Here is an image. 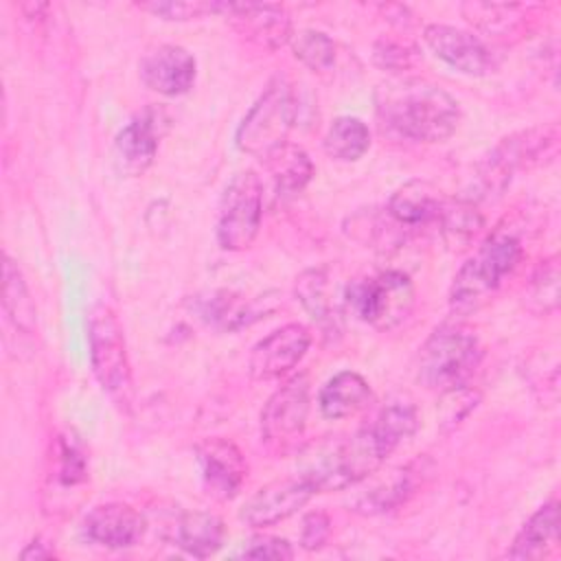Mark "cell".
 Masks as SVG:
<instances>
[{
  "label": "cell",
  "instance_id": "cell-10",
  "mask_svg": "<svg viewBox=\"0 0 561 561\" xmlns=\"http://www.w3.org/2000/svg\"><path fill=\"white\" fill-rule=\"evenodd\" d=\"M169 127V116L160 107L136 114L114 138V167L125 178L142 175L156 160L160 138Z\"/></svg>",
  "mask_w": 561,
  "mask_h": 561
},
{
  "label": "cell",
  "instance_id": "cell-9",
  "mask_svg": "<svg viewBox=\"0 0 561 561\" xmlns=\"http://www.w3.org/2000/svg\"><path fill=\"white\" fill-rule=\"evenodd\" d=\"M309 414V379L294 375L263 405L261 440L272 451H289L305 432Z\"/></svg>",
  "mask_w": 561,
  "mask_h": 561
},
{
  "label": "cell",
  "instance_id": "cell-18",
  "mask_svg": "<svg viewBox=\"0 0 561 561\" xmlns=\"http://www.w3.org/2000/svg\"><path fill=\"white\" fill-rule=\"evenodd\" d=\"M296 296L305 311L324 329L335 331L342 316L344 291L331 280L329 267H309L296 278Z\"/></svg>",
  "mask_w": 561,
  "mask_h": 561
},
{
  "label": "cell",
  "instance_id": "cell-23",
  "mask_svg": "<svg viewBox=\"0 0 561 561\" xmlns=\"http://www.w3.org/2000/svg\"><path fill=\"white\" fill-rule=\"evenodd\" d=\"M226 539L224 522L208 511H188L182 513L175 526L178 546L191 557L206 559L215 554Z\"/></svg>",
  "mask_w": 561,
  "mask_h": 561
},
{
  "label": "cell",
  "instance_id": "cell-7",
  "mask_svg": "<svg viewBox=\"0 0 561 561\" xmlns=\"http://www.w3.org/2000/svg\"><path fill=\"white\" fill-rule=\"evenodd\" d=\"M261 219H263L261 178L254 171L234 173L219 204V215L215 226V237L219 248L228 252L248 250L261 230Z\"/></svg>",
  "mask_w": 561,
  "mask_h": 561
},
{
  "label": "cell",
  "instance_id": "cell-15",
  "mask_svg": "<svg viewBox=\"0 0 561 561\" xmlns=\"http://www.w3.org/2000/svg\"><path fill=\"white\" fill-rule=\"evenodd\" d=\"M423 39L438 59L462 75L484 77L497 68L491 48L469 31L449 24H427L423 28Z\"/></svg>",
  "mask_w": 561,
  "mask_h": 561
},
{
  "label": "cell",
  "instance_id": "cell-2",
  "mask_svg": "<svg viewBox=\"0 0 561 561\" xmlns=\"http://www.w3.org/2000/svg\"><path fill=\"white\" fill-rule=\"evenodd\" d=\"M524 256V248L517 234L508 230H495L482 245L469 256L454 276L449 289V309L458 316L478 311L515 272Z\"/></svg>",
  "mask_w": 561,
  "mask_h": 561
},
{
  "label": "cell",
  "instance_id": "cell-36",
  "mask_svg": "<svg viewBox=\"0 0 561 561\" xmlns=\"http://www.w3.org/2000/svg\"><path fill=\"white\" fill-rule=\"evenodd\" d=\"M83 478H85V460L79 447L72 440L61 438L59 440V480L64 484H75Z\"/></svg>",
  "mask_w": 561,
  "mask_h": 561
},
{
  "label": "cell",
  "instance_id": "cell-37",
  "mask_svg": "<svg viewBox=\"0 0 561 561\" xmlns=\"http://www.w3.org/2000/svg\"><path fill=\"white\" fill-rule=\"evenodd\" d=\"M412 50H408L401 44H392V42H379L375 46V61L381 68H403L410 64Z\"/></svg>",
  "mask_w": 561,
  "mask_h": 561
},
{
  "label": "cell",
  "instance_id": "cell-1",
  "mask_svg": "<svg viewBox=\"0 0 561 561\" xmlns=\"http://www.w3.org/2000/svg\"><path fill=\"white\" fill-rule=\"evenodd\" d=\"M379 118L399 136L416 142H443L460 123L458 101L425 79H394L377 88Z\"/></svg>",
  "mask_w": 561,
  "mask_h": 561
},
{
  "label": "cell",
  "instance_id": "cell-11",
  "mask_svg": "<svg viewBox=\"0 0 561 561\" xmlns=\"http://www.w3.org/2000/svg\"><path fill=\"white\" fill-rule=\"evenodd\" d=\"M316 493V486L305 476L272 480L245 500L239 519L250 528L274 526L298 513Z\"/></svg>",
  "mask_w": 561,
  "mask_h": 561
},
{
  "label": "cell",
  "instance_id": "cell-25",
  "mask_svg": "<svg viewBox=\"0 0 561 561\" xmlns=\"http://www.w3.org/2000/svg\"><path fill=\"white\" fill-rule=\"evenodd\" d=\"M2 307L4 313L9 318V322L31 335L35 331L37 324V316H35V302L28 294L26 280L18 267V263L11 256H4L2 263Z\"/></svg>",
  "mask_w": 561,
  "mask_h": 561
},
{
  "label": "cell",
  "instance_id": "cell-26",
  "mask_svg": "<svg viewBox=\"0 0 561 561\" xmlns=\"http://www.w3.org/2000/svg\"><path fill=\"white\" fill-rule=\"evenodd\" d=\"M465 18L480 31L493 37L508 39L517 35L524 26V18L528 9L524 4H495V2H465L462 7Z\"/></svg>",
  "mask_w": 561,
  "mask_h": 561
},
{
  "label": "cell",
  "instance_id": "cell-29",
  "mask_svg": "<svg viewBox=\"0 0 561 561\" xmlns=\"http://www.w3.org/2000/svg\"><path fill=\"white\" fill-rule=\"evenodd\" d=\"M373 425L394 451L401 443H405L419 430V414L412 401L394 399L379 410Z\"/></svg>",
  "mask_w": 561,
  "mask_h": 561
},
{
  "label": "cell",
  "instance_id": "cell-22",
  "mask_svg": "<svg viewBox=\"0 0 561 561\" xmlns=\"http://www.w3.org/2000/svg\"><path fill=\"white\" fill-rule=\"evenodd\" d=\"M265 311V300H248L232 291H213L206 298L197 300V313L215 329L237 331L254 320H259Z\"/></svg>",
  "mask_w": 561,
  "mask_h": 561
},
{
  "label": "cell",
  "instance_id": "cell-20",
  "mask_svg": "<svg viewBox=\"0 0 561 561\" xmlns=\"http://www.w3.org/2000/svg\"><path fill=\"white\" fill-rule=\"evenodd\" d=\"M440 193L423 180H410L388 199L386 213L401 228H419L434 224L443 206Z\"/></svg>",
  "mask_w": 561,
  "mask_h": 561
},
{
  "label": "cell",
  "instance_id": "cell-16",
  "mask_svg": "<svg viewBox=\"0 0 561 561\" xmlns=\"http://www.w3.org/2000/svg\"><path fill=\"white\" fill-rule=\"evenodd\" d=\"M138 72L149 90L162 96H180L193 88L197 66L186 48L178 44H160L142 55Z\"/></svg>",
  "mask_w": 561,
  "mask_h": 561
},
{
  "label": "cell",
  "instance_id": "cell-24",
  "mask_svg": "<svg viewBox=\"0 0 561 561\" xmlns=\"http://www.w3.org/2000/svg\"><path fill=\"white\" fill-rule=\"evenodd\" d=\"M265 160V167L274 180L278 195L300 193L313 178V162L305 149L287 142L272 151Z\"/></svg>",
  "mask_w": 561,
  "mask_h": 561
},
{
  "label": "cell",
  "instance_id": "cell-17",
  "mask_svg": "<svg viewBox=\"0 0 561 561\" xmlns=\"http://www.w3.org/2000/svg\"><path fill=\"white\" fill-rule=\"evenodd\" d=\"M145 517L123 502H107L94 506L81 524V533L88 541L112 550L138 546L145 537Z\"/></svg>",
  "mask_w": 561,
  "mask_h": 561
},
{
  "label": "cell",
  "instance_id": "cell-5",
  "mask_svg": "<svg viewBox=\"0 0 561 561\" xmlns=\"http://www.w3.org/2000/svg\"><path fill=\"white\" fill-rule=\"evenodd\" d=\"M298 118V101L291 85L276 77L243 116L237 127L234 142L243 153L267 158L278 147L287 145L289 131Z\"/></svg>",
  "mask_w": 561,
  "mask_h": 561
},
{
  "label": "cell",
  "instance_id": "cell-4",
  "mask_svg": "<svg viewBox=\"0 0 561 561\" xmlns=\"http://www.w3.org/2000/svg\"><path fill=\"white\" fill-rule=\"evenodd\" d=\"M88 344L96 381L121 410H129L134 401V379L127 342L118 316L105 302H99L90 309Z\"/></svg>",
  "mask_w": 561,
  "mask_h": 561
},
{
  "label": "cell",
  "instance_id": "cell-21",
  "mask_svg": "<svg viewBox=\"0 0 561 561\" xmlns=\"http://www.w3.org/2000/svg\"><path fill=\"white\" fill-rule=\"evenodd\" d=\"M559 539V504L557 500L539 506L530 519L515 535L508 548V559H543L557 546Z\"/></svg>",
  "mask_w": 561,
  "mask_h": 561
},
{
  "label": "cell",
  "instance_id": "cell-3",
  "mask_svg": "<svg viewBox=\"0 0 561 561\" xmlns=\"http://www.w3.org/2000/svg\"><path fill=\"white\" fill-rule=\"evenodd\" d=\"M482 359L478 335L460 322L436 327L419 351L416 379L432 392L465 388Z\"/></svg>",
  "mask_w": 561,
  "mask_h": 561
},
{
  "label": "cell",
  "instance_id": "cell-34",
  "mask_svg": "<svg viewBox=\"0 0 561 561\" xmlns=\"http://www.w3.org/2000/svg\"><path fill=\"white\" fill-rule=\"evenodd\" d=\"M239 557L245 559H274V561H285V559H294V548L287 539L283 537H274V535H256L252 537L243 550L239 552Z\"/></svg>",
  "mask_w": 561,
  "mask_h": 561
},
{
  "label": "cell",
  "instance_id": "cell-14",
  "mask_svg": "<svg viewBox=\"0 0 561 561\" xmlns=\"http://www.w3.org/2000/svg\"><path fill=\"white\" fill-rule=\"evenodd\" d=\"M221 15L241 37L265 50H278L294 37L291 18L280 4L226 2Z\"/></svg>",
  "mask_w": 561,
  "mask_h": 561
},
{
  "label": "cell",
  "instance_id": "cell-13",
  "mask_svg": "<svg viewBox=\"0 0 561 561\" xmlns=\"http://www.w3.org/2000/svg\"><path fill=\"white\" fill-rule=\"evenodd\" d=\"M195 458L202 484L210 497L228 502L239 495L248 478V462L232 440L221 436L204 438L195 445Z\"/></svg>",
  "mask_w": 561,
  "mask_h": 561
},
{
  "label": "cell",
  "instance_id": "cell-30",
  "mask_svg": "<svg viewBox=\"0 0 561 561\" xmlns=\"http://www.w3.org/2000/svg\"><path fill=\"white\" fill-rule=\"evenodd\" d=\"M291 50L294 57L305 64L309 70L313 72H331L335 66V42L322 33V31H313V28H302L298 33H294L291 37Z\"/></svg>",
  "mask_w": 561,
  "mask_h": 561
},
{
  "label": "cell",
  "instance_id": "cell-32",
  "mask_svg": "<svg viewBox=\"0 0 561 561\" xmlns=\"http://www.w3.org/2000/svg\"><path fill=\"white\" fill-rule=\"evenodd\" d=\"M412 489H414V478H412L410 467H405V469L397 471V476L386 486L373 489L370 493L362 495L357 502V508L362 513L390 511V508L399 506L401 502H405V497L412 493Z\"/></svg>",
  "mask_w": 561,
  "mask_h": 561
},
{
  "label": "cell",
  "instance_id": "cell-19",
  "mask_svg": "<svg viewBox=\"0 0 561 561\" xmlns=\"http://www.w3.org/2000/svg\"><path fill=\"white\" fill-rule=\"evenodd\" d=\"M375 401L373 388L368 386V381L355 373V370H342L335 373L320 390L318 394V405L320 412L331 419V421H340V419H351L357 416L359 412L368 410Z\"/></svg>",
  "mask_w": 561,
  "mask_h": 561
},
{
  "label": "cell",
  "instance_id": "cell-27",
  "mask_svg": "<svg viewBox=\"0 0 561 561\" xmlns=\"http://www.w3.org/2000/svg\"><path fill=\"white\" fill-rule=\"evenodd\" d=\"M322 147L329 158L340 162L359 160L370 147V131L366 123L357 116H337L322 140Z\"/></svg>",
  "mask_w": 561,
  "mask_h": 561
},
{
  "label": "cell",
  "instance_id": "cell-35",
  "mask_svg": "<svg viewBox=\"0 0 561 561\" xmlns=\"http://www.w3.org/2000/svg\"><path fill=\"white\" fill-rule=\"evenodd\" d=\"M331 533V519L322 511H311L302 519L300 528V546L305 550H320Z\"/></svg>",
  "mask_w": 561,
  "mask_h": 561
},
{
  "label": "cell",
  "instance_id": "cell-33",
  "mask_svg": "<svg viewBox=\"0 0 561 561\" xmlns=\"http://www.w3.org/2000/svg\"><path fill=\"white\" fill-rule=\"evenodd\" d=\"M530 300L537 305L539 311H552L557 309L559 300V267L557 259L550 256L533 276L530 283Z\"/></svg>",
  "mask_w": 561,
  "mask_h": 561
},
{
  "label": "cell",
  "instance_id": "cell-31",
  "mask_svg": "<svg viewBox=\"0 0 561 561\" xmlns=\"http://www.w3.org/2000/svg\"><path fill=\"white\" fill-rule=\"evenodd\" d=\"M226 2H208V0H188V2H173V0H151V2H136L140 11H147L156 18L169 22H188L208 15L224 13Z\"/></svg>",
  "mask_w": 561,
  "mask_h": 561
},
{
  "label": "cell",
  "instance_id": "cell-6",
  "mask_svg": "<svg viewBox=\"0 0 561 561\" xmlns=\"http://www.w3.org/2000/svg\"><path fill=\"white\" fill-rule=\"evenodd\" d=\"M344 307H348L362 322L379 331H390L412 313L414 285L410 276L399 270L357 278L344 287Z\"/></svg>",
  "mask_w": 561,
  "mask_h": 561
},
{
  "label": "cell",
  "instance_id": "cell-12",
  "mask_svg": "<svg viewBox=\"0 0 561 561\" xmlns=\"http://www.w3.org/2000/svg\"><path fill=\"white\" fill-rule=\"evenodd\" d=\"M311 333L305 324L289 322L263 340H259L250 353L248 370L254 381H274L289 375L307 355Z\"/></svg>",
  "mask_w": 561,
  "mask_h": 561
},
{
  "label": "cell",
  "instance_id": "cell-28",
  "mask_svg": "<svg viewBox=\"0 0 561 561\" xmlns=\"http://www.w3.org/2000/svg\"><path fill=\"white\" fill-rule=\"evenodd\" d=\"M436 224L449 248H462L482 230L484 217L469 199H445Z\"/></svg>",
  "mask_w": 561,
  "mask_h": 561
},
{
  "label": "cell",
  "instance_id": "cell-8",
  "mask_svg": "<svg viewBox=\"0 0 561 561\" xmlns=\"http://www.w3.org/2000/svg\"><path fill=\"white\" fill-rule=\"evenodd\" d=\"M559 142V125L550 123L543 127H533L528 131H519L515 136L504 138L482 164L480 184L484 193H502L511 182L517 169L541 162L557 153Z\"/></svg>",
  "mask_w": 561,
  "mask_h": 561
},
{
  "label": "cell",
  "instance_id": "cell-38",
  "mask_svg": "<svg viewBox=\"0 0 561 561\" xmlns=\"http://www.w3.org/2000/svg\"><path fill=\"white\" fill-rule=\"evenodd\" d=\"M20 557H22V559H48V557H53V550L44 548V543H39V541H33V543H28V546L20 552Z\"/></svg>",
  "mask_w": 561,
  "mask_h": 561
}]
</instances>
